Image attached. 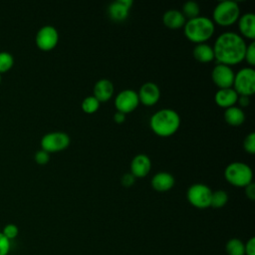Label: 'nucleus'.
Returning <instances> with one entry per match:
<instances>
[{"label": "nucleus", "mask_w": 255, "mask_h": 255, "mask_svg": "<svg viewBox=\"0 0 255 255\" xmlns=\"http://www.w3.org/2000/svg\"><path fill=\"white\" fill-rule=\"evenodd\" d=\"M246 47L247 44L240 34L233 31L223 32L217 36L212 47L214 59L219 64L236 65L244 60Z\"/></svg>", "instance_id": "f257e3e1"}, {"label": "nucleus", "mask_w": 255, "mask_h": 255, "mask_svg": "<svg viewBox=\"0 0 255 255\" xmlns=\"http://www.w3.org/2000/svg\"><path fill=\"white\" fill-rule=\"evenodd\" d=\"M180 126V117L173 109H160L154 112L149 119L151 130L159 136H169L173 134Z\"/></svg>", "instance_id": "f03ea898"}, {"label": "nucleus", "mask_w": 255, "mask_h": 255, "mask_svg": "<svg viewBox=\"0 0 255 255\" xmlns=\"http://www.w3.org/2000/svg\"><path fill=\"white\" fill-rule=\"evenodd\" d=\"M215 24L206 16H196L185 21L183 32L185 37L196 44L205 43L213 35Z\"/></svg>", "instance_id": "7ed1b4c3"}, {"label": "nucleus", "mask_w": 255, "mask_h": 255, "mask_svg": "<svg viewBox=\"0 0 255 255\" xmlns=\"http://www.w3.org/2000/svg\"><path fill=\"white\" fill-rule=\"evenodd\" d=\"M240 17V7L234 0L219 1L213 8L212 21L219 26H230Z\"/></svg>", "instance_id": "20e7f679"}, {"label": "nucleus", "mask_w": 255, "mask_h": 255, "mask_svg": "<svg viewBox=\"0 0 255 255\" xmlns=\"http://www.w3.org/2000/svg\"><path fill=\"white\" fill-rule=\"evenodd\" d=\"M225 179L237 187H245L252 182L253 171L249 164L243 161H232L224 169Z\"/></svg>", "instance_id": "39448f33"}, {"label": "nucleus", "mask_w": 255, "mask_h": 255, "mask_svg": "<svg viewBox=\"0 0 255 255\" xmlns=\"http://www.w3.org/2000/svg\"><path fill=\"white\" fill-rule=\"evenodd\" d=\"M233 89L238 95L251 96L255 92V70L252 67H243L234 74Z\"/></svg>", "instance_id": "423d86ee"}, {"label": "nucleus", "mask_w": 255, "mask_h": 255, "mask_svg": "<svg viewBox=\"0 0 255 255\" xmlns=\"http://www.w3.org/2000/svg\"><path fill=\"white\" fill-rule=\"evenodd\" d=\"M211 193L212 190L208 185L202 182H196L187 188L186 198L194 207L204 209L210 206Z\"/></svg>", "instance_id": "0eeeda50"}, {"label": "nucleus", "mask_w": 255, "mask_h": 255, "mask_svg": "<svg viewBox=\"0 0 255 255\" xmlns=\"http://www.w3.org/2000/svg\"><path fill=\"white\" fill-rule=\"evenodd\" d=\"M70 136L64 131H51L45 133L41 138L42 149L50 152H56L65 149L70 144Z\"/></svg>", "instance_id": "6e6552de"}, {"label": "nucleus", "mask_w": 255, "mask_h": 255, "mask_svg": "<svg viewBox=\"0 0 255 255\" xmlns=\"http://www.w3.org/2000/svg\"><path fill=\"white\" fill-rule=\"evenodd\" d=\"M35 41L39 49L43 51H50L54 49L58 44V30L53 25H44L38 30Z\"/></svg>", "instance_id": "1a4fd4ad"}, {"label": "nucleus", "mask_w": 255, "mask_h": 255, "mask_svg": "<svg viewBox=\"0 0 255 255\" xmlns=\"http://www.w3.org/2000/svg\"><path fill=\"white\" fill-rule=\"evenodd\" d=\"M114 103L118 112L124 114L131 113L139 104L137 92L132 89H125L117 94Z\"/></svg>", "instance_id": "9d476101"}, {"label": "nucleus", "mask_w": 255, "mask_h": 255, "mask_svg": "<svg viewBox=\"0 0 255 255\" xmlns=\"http://www.w3.org/2000/svg\"><path fill=\"white\" fill-rule=\"evenodd\" d=\"M234 74L231 66L218 63L211 71V79L219 89L231 88L234 81Z\"/></svg>", "instance_id": "9b49d317"}, {"label": "nucleus", "mask_w": 255, "mask_h": 255, "mask_svg": "<svg viewBox=\"0 0 255 255\" xmlns=\"http://www.w3.org/2000/svg\"><path fill=\"white\" fill-rule=\"evenodd\" d=\"M139 103L150 107L155 105L160 98L159 87L153 82H145L142 84L137 92Z\"/></svg>", "instance_id": "f8f14e48"}, {"label": "nucleus", "mask_w": 255, "mask_h": 255, "mask_svg": "<svg viewBox=\"0 0 255 255\" xmlns=\"http://www.w3.org/2000/svg\"><path fill=\"white\" fill-rule=\"evenodd\" d=\"M132 0H116L108 6L109 17L116 22H122L128 16L129 9L132 6Z\"/></svg>", "instance_id": "ddd939ff"}, {"label": "nucleus", "mask_w": 255, "mask_h": 255, "mask_svg": "<svg viewBox=\"0 0 255 255\" xmlns=\"http://www.w3.org/2000/svg\"><path fill=\"white\" fill-rule=\"evenodd\" d=\"M151 168V160L144 153L134 155L130 161V173L134 177H144Z\"/></svg>", "instance_id": "4468645a"}, {"label": "nucleus", "mask_w": 255, "mask_h": 255, "mask_svg": "<svg viewBox=\"0 0 255 255\" xmlns=\"http://www.w3.org/2000/svg\"><path fill=\"white\" fill-rule=\"evenodd\" d=\"M114 95V84L109 79H100L93 88V96L101 103L109 101Z\"/></svg>", "instance_id": "2eb2a0df"}, {"label": "nucleus", "mask_w": 255, "mask_h": 255, "mask_svg": "<svg viewBox=\"0 0 255 255\" xmlns=\"http://www.w3.org/2000/svg\"><path fill=\"white\" fill-rule=\"evenodd\" d=\"M238 96L239 95L232 87L218 89L214 95V101L219 107L226 109L235 106L238 100Z\"/></svg>", "instance_id": "dca6fc26"}, {"label": "nucleus", "mask_w": 255, "mask_h": 255, "mask_svg": "<svg viewBox=\"0 0 255 255\" xmlns=\"http://www.w3.org/2000/svg\"><path fill=\"white\" fill-rule=\"evenodd\" d=\"M174 182H175V179L173 175L166 171L156 172L150 180V183L153 189L159 192H164L169 190L174 185Z\"/></svg>", "instance_id": "f3484780"}, {"label": "nucleus", "mask_w": 255, "mask_h": 255, "mask_svg": "<svg viewBox=\"0 0 255 255\" xmlns=\"http://www.w3.org/2000/svg\"><path fill=\"white\" fill-rule=\"evenodd\" d=\"M238 29L240 33L248 39L255 38V15L252 12L242 14L238 20Z\"/></svg>", "instance_id": "a211bd4d"}, {"label": "nucleus", "mask_w": 255, "mask_h": 255, "mask_svg": "<svg viewBox=\"0 0 255 255\" xmlns=\"http://www.w3.org/2000/svg\"><path fill=\"white\" fill-rule=\"evenodd\" d=\"M185 17L180 10L168 9L162 15V22L165 27L170 29H178L185 24Z\"/></svg>", "instance_id": "6ab92c4d"}, {"label": "nucleus", "mask_w": 255, "mask_h": 255, "mask_svg": "<svg viewBox=\"0 0 255 255\" xmlns=\"http://www.w3.org/2000/svg\"><path fill=\"white\" fill-rule=\"evenodd\" d=\"M192 54H193V57L201 63H207L214 59L213 48L206 43L196 44L193 48Z\"/></svg>", "instance_id": "aec40b11"}, {"label": "nucleus", "mask_w": 255, "mask_h": 255, "mask_svg": "<svg viewBox=\"0 0 255 255\" xmlns=\"http://www.w3.org/2000/svg\"><path fill=\"white\" fill-rule=\"evenodd\" d=\"M224 120L231 126H239L245 121V114L240 107L232 106L226 108L223 113Z\"/></svg>", "instance_id": "412c9836"}, {"label": "nucleus", "mask_w": 255, "mask_h": 255, "mask_svg": "<svg viewBox=\"0 0 255 255\" xmlns=\"http://www.w3.org/2000/svg\"><path fill=\"white\" fill-rule=\"evenodd\" d=\"M181 13L185 18L191 19L199 15L200 13V6L194 0H187L183 3L181 7Z\"/></svg>", "instance_id": "4be33fe9"}, {"label": "nucleus", "mask_w": 255, "mask_h": 255, "mask_svg": "<svg viewBox=\"0 0 255 255\" xmlns=\"http://www.w3.org/2000/svg\"><path fill=\"white\" fill-rule=\"evenodd\" d=\"M225 250L228 255H245L244 243L238 238H231L225 245Z\"/></svg>", "instance_id": "5701e85b"}, {"label": "nucleus", "mask_w": 255, "mask_h": 255, "mask_svg": "<svg viewBox=\"0 0 255 255\" xmlns=\"http://www.w3.org/2000/svg\"><path fill=\"white\" fill-rule=\"evenodd\" d=\"M228 201V194L223 189H217L212 191L211 199H210V206L213 208H221L223 207Z\"/></svg>", "instance_id": "b1692460"}, {"label": "nucleus", "mask_w": 255, "mask_h": 255, "mask_svg": "<svg viewBox=\"0 0 255 255\" xmlns=\"http://www.w3.org/2000/svg\"><path fill=\"white\" fill-rule=\"evenodd\" d=\"M81 108L86 114H94L100 108V102L92 95L87 96L81 103Z\"/></svg>", "instance_id": "393cba45"}, {"label": "nucleus", "mask_w": 255, "mask_h": 255, "mask_svg": "<svg viewBox=\"0 0 255 255\" xmlns=\"http://www.w3.org/2000/svg\"><path fill=\"white\" fill-rule=\"evenodd\" d=\"M14 64V57L6 51L0 52V74L8 71Z\"/></svg>", "instance_id": "a878e982"}, {"label": "nucleus", "mask_w": 255, "mask_h": 255, "mask_svg": "<svg viewBox=\"0 0 255 255\" xmlns=\"http://www.w3.org/2000/svg\"><path fill=\"white\" fill-rule=\"evenodd\" d=\"M3 233V235L9 239L10 241L15 239L17 236H18V233H19V228L16 224L14 223H8L6 224L4 227H3V230L1 231Z\"/></svg>", "instance_id": "bb28decb"}, {"label": "nucleus", "mask_w": 255, "mask_h": 255, "mask_svg": "<svg viewBox=\"0 0 255 255\" xmlns=\"http://www.w3.org/2000/svg\"><path fill=\"white\" fill-rule=\"evenodd\" d=\"M243 147L248 153H255V132L251 131L249 132L244 140H243Z\"/></svg>", "instance_id": "cd10ccee"}, {"label": "nucleus", "mask_w": 255, "mask_h": 255, "mask_svg": "<svg viewBox=\"0 0 255 255\" xmlns=\"http://www.w3.org/2000/svg\"><path fill=\"white\" fill-rule=\"evenodd\" d=\"M244 59L251 67L255 65V42L254 41H252L250 44L247 45Z\"/></svg>", "instance_id": "c85d7f7f"}, {"label": "nucleus", "mask_w": 255, "mask_h": 255, "mask_svg": "<svg viewBox=\"0 0 255 255\" xmlns=\"http://www.w3.org/2000/svg\"><path fill=\"white\" fill-rule=\"evenodd\" d=\"M11 249L10 240L7 239L0 231V255H8Z\"/></svg>", "instance_id": "c756f323"}, {"label": "nucleus", "mask_w": 255, "mask_h": 255, "mask_svg": "<svg viewBox=\"0 0 255 255\" xmlns=\"http://www.w3.org/2000/svg\"><path fill=\"white\" fill-rule=\"evenodd\" d=\"M50 159V153L44 149H39L35 153V160L39 164H45L49 161Z\"/></svg>", "instance_id": "7c9ffc66"}, {"label": "nucleus", "mask_w": 255, "mask_h": 255, "mask_svg": "<svg viewBox=\"0 0 255 255\" xmlns=\"http://www.w3.org/2000/svg\"><path fill=\"white\" fill-rule=\"evenodd\" d=\"M245 255H255V238L251 237L246 244H244Z\"/></svg>", "instance_id": "2f4dec72"}, {"label": "nucleus", "mask_w": 255, "mask_h": 255, "mask_svg": "<svg viewBox=\"0 0 255 255\" xmlns=\"http://www.w3.org/2000/svg\"><path fill=\"white\" fill-rule=\"evenodd\" d=\"M134 179L135 177L130 173V172H126L122 175L121 177V182L124 186L126 187H128V186H131L134 182Z\"/></svg>", "instance_id": "473e14b6"}, {"label": "nucleus", "mask_w": 255, "mask_h": 255, "mask_svg": "<svg viewBox=\"0 0 255 255\" xmlns=\"http://www.w3.org/2000/svg\"><path fill=\"white\" fill-rule=\"evenodd\" d=\"M245 194L250 200L255 199V184L253 181L245 186Z\"/></svg>", "instance_id": "72a5a7b5"}, {"label": "nucleus", "mask_w": 255, "mask_h": 255, "mask_svg": "<svg viewBox=\"0 0 255 255\" xmlns=\"http://www.w3.org/2000/svg\"><path fill=\"white\" fill-rule=\"evenodd\" d=\"M237 103H239V105L241 107H246L249 105L250 103V99L248 96H244V95H239L238 96V100H237Z\"/></svg>", "instance_id": "f704fd0d"}, {"label": "nucleus", "mask_w": 255, "mask_h": 255, "mask_svg": "<svg viewBox=\"0 0 255 255\" xmlns=\"http://www.w3.org/2000/svg\"><path fill=\"white\" fill-rule=\"evenodd\" d=\"M114 120H115L116 123L122 124V123H124L125 120H126V114L117 111V112L115 113V115H114Z\"/></svg>", "instance_id": "c9c22d12"}, {"label": "nucleus", "mask_w": 255, "mask_h": 255, "mask_svg": "<svg viewBox=\"0 0 255 255\" xmlns=\"http://www.w3.org/2000/svg\"><path fill=\"white\" fill-rule=\"evenodd\" d=\"M0 82H1V74H0Z\"/></svg>", "instance_id": "e433bc0d"}]
</instances>
